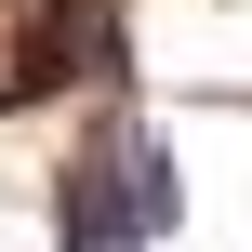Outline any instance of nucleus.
I'll return each instance as SVG.
<instances>
[{
  "mask_svg": "<svg viewBox=\"0 0 252 252\" xmlns=\"http://www.w3.org/2000/svg\"><path fill=\"white\" fill-rule=\"evenodd\" d=\"M80 173H93V186H106V199H120V213L146 226V239H159V226H186V173H173V146H159L146 120H106Z\"/></svg>",
  "mask_w": 252,
  "mask_h": 252,
  "instance_id": "1",
  "label": "nucleus"
},
{
  "mask_svg": "<svg viewBox=\"0 0 252 252\" xmlns=\"http://www.w3.org/2000/svg\"><path fill=\"white\" fill-rule=\"evenodd\" d=\"M53 226H66V252H146V226L93 186V173H66V199H53Z\"/></svg>",
  "mask_w": 252,
  "mask_h": 252,
  "instance_id": "2",
  "label": "nucleus"
}]
</instances>
